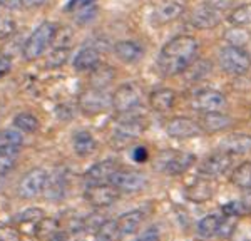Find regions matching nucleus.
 Masks as SVG:
<instances>
[{
  "label": "nucleus",
  "mask_w": 251,
  "mask_h": 241,
  "mask_svg": "<svg viewBox=\"0 0 251 241\" xmlns=\"http://www.w3.org/2000/svg\"><path fill=\"white\" fill-rule=\"evenodd\" d=\"M198 40L191 35H177L164 44L157 59V69L166 77L184 74V71L196 60Z\"/></svg>",
  "instance_id": "nucleus-1"
},
{
  "label": "nucleus",
  "mask_w": 251,
  "mask_h": 241,
  "mask_svg": "<svg viewBox=\"0 0 251 241\" xmlns=\"http://www.w3.org/2000/svg\"><path fill=\"white\" fill-rule=\"evenodd\" d=\"M57 35V25L50 20H46L40 25L32 32V35L27 39V42L24 44V59L29 60H37L39 57H42L46 54V50L49 49V46L52 44V40Z\"/></svg>",
  "instance_id": "nucleus-2"
},
{
  "label": "nucleus",
  "mask_w": 251,
  "mask_h": 241,
  "mask_svg": "<svg viewBox=\"0 0 251 241\" xmlns=\"http://www.w3.org/2000/svg\"><path fill=\"white\" fill-rule=\"evenodd\" d=\"M194 154L177 149L161 151L156 159V169L169 176H179L189 169L194 164Z\"/></svg>",
  "instance_id": "nucleus-3"
},
{
  "label": "nucleus",
  "mask_w": 251,
  "mask_h": 241,
  "mask_svg": "<svg viewBox=\"0 0 251 241\" xmlns=\"http://www.w3.org/2000/svg\"><path fill=\"white\" fill-rule=\"evenodd\" d=\"M143 104V92L132 82H126L119 86L112 94V107L117 114L131 116L139 109Z\"/></svg>",
  "instance_id": "nucleus-4"
},
{
  "label": "nucleus",
  "mask_w": 251,
  "mask_h": 241,
  "mask_svg": "<svg viewBox=\"0 0 251 241\" xmlns=\"http://www.w3.org/2000/svg\"><path fill=\"white\" fill-rule=\"evenodd\" d=\"M220 66L229 75H243L251 67V55L243 47L226 46L220 52Z\"/></svg>",
  "instance_id": "nucleus-5"
},
{
  "label": "nucleus",
  "mask_w": 251,
  "mask_h": 241,
  "mask_svg": "<svg viewBox=\"0 0 251 241\" xmlns=\"http://www.w3.org/2000/svg\"><path fill=\"white\" fill-rule=\"evenodd\" d=\"M144 129V122L137 116H129V118L121 119L114 127V132H112V146L117 149H123V147L129 146L132 141L139 139Z\"/></svg>",
  "instance_id": "nucleus-6"
},
{
  "label": "nucleus",
  "mask_w": 251,
  "mask_h": 241,
  "mask_svg": "<svg viewBox=\"0 0 251 241\" xmlns=\"http://www.w3.org/2000/svg\"><path fill=\"white\" fill-rule=\"evenodd\" d=\"M79 109L86 116H97L112 107V96L106 89L89 87L79 96Z\"/></svg>",
  "instance_id": "nucleus-7"
},
{
  "label": "nucleus",
  "mask_w": 251,
  "mask_h": 241,
  "mask_svg": "<svg viewBox=\"0 0 251 241\" xmlns=\"http://www.w3.org/2000/svg\"><path fill=\"white\" fill-rule=\"evenodd\" d=\"M47 181H49V172L44 168H34L29 172H25L24 178L19 181V186H17L19 196L24 199L35 198L40 193L46 191Z\"/></svg>",
  "instance_id": "nucleus-8"
},
{
  "label": "nucleus",
  "mask_w": 251,
  "mask_h": 241,
  "mask_svg": "<svg viewBox=\"0 0 251 241\" xmlns=\"http://www.w3.org/2000/svg\"><path fill=\"white\" fill-rule=\"evenodd\" d=\"M111 186L123 193H139L148 186V178L134 169H117L109 181Z\"/></svg>",
  "instance_id": "nucleus-9"
},
{
  "label": "nucleus",
  "mask_w": 251,
  "mask_h": 241,
  "mask_svg": "<svg viewBox=\"0 0 251 241\" xmlns=\"http://www.w3.org/2000/svg\"><path fill=\"white\" fill-rule=\"evenodd\" d=\"M84 198L92 208H109L119 199V191L111 184H96V186H87Z\"/></svg>",
  "instance_id": "nucleus-10"
},
{
  "label": "nucleus",
  "mask_w": 251,
  "mask_h": 241,
  "mask_svg": "<svg viewBox=\"0 0 251 241\" xmlns=\"http://www.w3.org/2000/svg\"><path fill=\"white\" fill-rule=\"evenodd\" d=\"M191 106L194 111H200L201 114H204V112H218L226 107V97L220 91L203 89L196 92V96L191 100Z\"/></svg>",
  "instance_id": "nucleus-11"
},
{
  "label": "nucleus",
  "mask_w": 251,
  "mask_h": 241,
  "mask_svg": "<svg viewBox=\"0 0 251 241\" xmlns=\"http://www.w3.org/2000/svg\"><path fill=\"white\" fill-rule=\"evenodd\" d=\"M203 131L200 126V122L196 120L189 119V118H173L166 124V132H168L169 138L173 139H189V138H194L198 136L200 132Z\"/></svg>",
  "instance_id": "nucleus-12"
},
{
  "label": "nucleus",
  "mask_w": 251,
  "mask_h": 241,
  "mask_svg": "<svg viewBox=\"0 0 251 241\" xmlns=\"http://www.w3.org/2000/svg\"><path fill=\"white\" fill-rule=\"evenodd\" d=\"M231 166V154L221 151V152H214V154L208 156L203 163L200 164V174L203 178H216L221 176L223 172H226Z\"/></svg>",
  "instance_id": "nucleus-13"
},
{
  "label": "nucleus",
  "mask_w": 251,
  "mask_h": 241,
  "mask_svg": "<svg viewBox=\"0 0 251 241\" xmlns=\"http://www.w3.org/2000/svg\"><path fill=\"white\" fill-rule=\"evenodd\" d=\"M119 169L116 161L106 159L99 161L94 166H91L84 174V181H86L87 186H96V184H109L111 176Z\"/></svg>",
  "instance_id": "nucleus-14"
},
{
  "label": "nucleus",
  "mask_w": 251,
  "mask_h": 241,
  "mask_svg": "<svg viewBox=\"0 0 251 241\" xmlns=\"http://www.w3.org/2000/svg\"><path fill=\"white\" fill-rule=\"evenodd\" d=\"M220 22H221L220 12L216 9H213L211 5H208V3H203V5L196 7V9L193 10L191 24L196 29L209 30V29H214L216 25H220Z\"/></svg>",
  "instance_id": "nucleus-15"
},
{
  "label": "nucleus",
  "mask_w": 251,
  "mask_h": 241,
  "mask_svg": "<svg viewBox=\"0 0 251 241\" xmlns=\"http://www.w3.org/2000/svg\"><path fill=\"white\" fill-rule=\"evenodd\" d=\"M184 12V5L179 2H164L161 5H157L151 14V22L152 25H166V24H171L176 19L181 17V14Z\"/></svg>",
  "instance_id": "nucleus-16"
},
{
  "label": "nucleus",
  "mask_w": 251,
  "mask_h": 241,
  "mask_svg": "<svg viewBox=\"0 0 251 241\" xmlns=\"http://www.w3.org/2000/svg\"><path fill=\"white\" fill-rule=\"evenodd\" d=\"M114 54L124 64H137L144 57V49L132 40H121L114 46Z\"/></svg>",
  "instance_id": "nucleus-17"
},
{
  "label": "nucleus",
  "mask_w": 251,
  "mask_h": 241,
  "mask_svg": "<svg viewBox=\"0 0 251 241\" xmlns=\"http://www.w3.org/2000/svg\"><path fill=\"white\" fill-rule=\"evenodd\" d=\"M214 188L209 178H198L193 184H189L186 190V198L193 203H206L213 198Z\"/></svg>",
  "instance_id": "nucleus-18"
},
{
  "label": "nucleus",
  "mask_w": 251,
  "mask_h": 241,
  "mask_svg": "<svg viewBox=\"0 0 251 241\" xmlns=\"http://www.w3.org/2000/svg\"><path fill=\"white\" fill-rule=\"evenodd\" d=\"M221 151L231 156L250 154L251 152V134H229L221 141Z\"/></svg>",
  "instance_id": "nucleus-19"
},
{
  "label": "nucleus",
  "mask_w": 251,
  "mask_h": 241,
  "mask_svg": "<svg viewBox=\"0 0 251 241\" xmlns=\"http://www.w3.org/2000/svg\"><path fill=\"white\" fill-rule=\"evenodd\" d=\"M233 124V119L228 114H223L221 111L218 112H204L200 119L201 129L206 132H220L228 129Z\"/></svg>",
  "instance_id": "nucleus-20"
},
{
  "label": "nucleus",
  "mask_w": 251,
  "mask_h": 241,
  "mask_svg": "<svg viewBox=\"0 0 251 241\" xmlns=\"http://www.w3.org/2000/svg\"><path fill=\"white\" fill-rule=\"evenodd\" d=\"M24 138L20 131L15 129H3L0 131V154H9V156H19L22 149Z\"/></svg>",
  "instance_id": "nucleus-21"
},
{
  "label": "nucleus",
  "mask_w": 251,
  "mask_h": 241,
  "mask_svg": "<svg viewBox=\"0 0 251 241\" xmlns=\"http://www.w3.org/2000/svg\"><path fill=\"white\" fill-rule=\"evenodd\" d=\"M100 64V54L96 47H84L74 59V67L79 72H92Z\"/></svg>",
  "instance_id": "nucleus-22"
},
{
  "label": "nucleus",
  "mask_w": 251,
  "mask_h": 241,
  "mask_svg": "<svg viewBox=\"0 0 251 241\" xmlns=\"http://www.w3.org/2000/svg\"><path fill=\"white\" fill-rule=\"evenodd\" d=\"M174 102H176V92L169 87H161L151 92L149 96V104L156 112H168L173 109Z\"/></svg>",
  "instance_id": "nucleus-23"
},
{
  "label": "nucleus",
  "mask_w": 251,
  "mask_h": 241,
  "mask_svg": "<svg viewBox=\"0 0 251 241\" xmlns=\"http://www.w3.org/2000/svg\"><path fill=\"white\" fill-rule=\"evenodd\" d=\"M144 211L141 210H132V211H127L124 215H121L117 218V223H119V228H121V233L123 236H127V235H134L136 231H139V228L143 226L144 223Z\"/></svg>",
  "instance_id": "nucleus-24"
},
{
  "label": "nucleus",
  "mask_w": 251,
  "mask_h": 241,
  "mask_svg": "<svg viewBox=\"0 0 251 241\" xmlns=\"http://www.w3.org/2000/svg\"><path fill=\"white\" fill-rule=\"evenodd\" d=\"M72 147H74L75 154L80 156V158L91 156L97 147L96 138L89 131H79L72 138Z\"/></svg>",
  "instance_id": "nucleus-25"
},
{
  "label": "nucleus",
  "mask_w": 251,
  "mask_h": 241,
  "mask_svg": "<svg viewBox=\"0 0 251 241\" xmlns=\"http://www.w3.org/2000/svg\"><path fill=\"white\" fill-rule=\"evenodd\" d=\"M123 238L117 219H106L97 226L96 240L97 241H119Z\"/></svg>",
  "instance_id": "nucleus-26"
},
{
  "label": "nucleus",
  "mask_w": 251,
  "mask_h": 241,
  "mask_svg": "<svg viewBox=\"0 0 251 241\" xmlns=\"http://www.w3.org/2000/svg\"><path fill=\"white\" fill-rule=\"evenodd\" d=\"M91 82H92V87H97V89H106L109 84L114 80V75L116 72L112 67L109 66H97L94 71L91 72Z\"/></svg>",
  "instance_id": "nucleus-27"
},
{
  "label": "nucleus",
  "mask_w": 251,
  "mask_h": 241,
  "mask_svg": "<svg viewBox=\"0 0 251 241\" xmlns=\"http://www.w3.org/2000/svg\"><path fill=\"white\" fill-rule=\"evenodd\" d=\"M231 183L240 190H251V161H245L233 171Z\"/></svg>",
  "instance_id": "nucleus-28"
},
{
  "label": "nucleus",
  "mask_w": 251,
  "mask_h": 241,
  "mask_svg": "<svg viewBox=\"0 0 251 241\" xmlns=\"http://www.w3.org/2000/svg\"><path fill=\"white\" fill-rule=\"evenodd\" d=\"M221 224V216L220 215H208L198 224V235L203 238H213L214 235H218Z\"/></svg>",
  "instance_id": "nucleus-29"
},
{
  "label": "nucleus",
  "mask_w": 251,
  "mask_h": 241,
  "mask_svg": "<svg viewBox=\"0 0 251 241\" xmlns=\"http://www.w3.org/2000/svg\"><path fill=\"white\" fill-rule=\"evenodd\" d=\"M228 22L233 27L251 25V3H243V5H238L236 9H233L231 14L228 15Z\"/></svg>",
  "instance_id": "nucleus-30"
},
{
  "label": "nucleus",
  "mask_w": 251,
  "mask_h": 241,
  "mask_svg": "<svg viewBox=\"0 0 251 241\" xmlns=\"http://www.w3.org/2000/svg\"><path fill=\"white\" fill-rule=\"evenodd\" d=\"M69 54H71V49L67 46L54 47L46 57V67H49V69H59V67H62L67 62Z\"/></svg>",
  "instance_id": "nucleus-31"
},
{
  "label": "nucleus",
  "mask_w": 251,
  "mask_h": 241,
  "mask_svg": "<svg viewBox=\"0 0 251 241\" xmlns=\"http://www.w3.org/2000/svg\"><path fill=\"white\" fill-rule=\"evenodd\" d=\"M14 126L17 127L20 132H27V134H32L39 129V119L35 118L30 112H20V114L15 116L14 119Z\"/></svg>",
  "instance_id": "nucleus-32"
},
{
  "label": "nucleus",
  "mask_w": 251,
  "mask_h": 241,
  "mask_svg": "<svg viewBox=\"0 0 251 241\" xmlns=\"http://www.w3.org/2000/svg\"><path fill=\"white\" fill-rule=\"evenodd\" d=\"M46 196L49 199H60L66 196V179L62 176H49Z\"/></svg>",
  "instance_id": "nucleus-33"
},
{
  "label": "nucleus",
  "mask_w": 251,
  "mask_h": 241,
  "mask_svg": "<svg viewBox=\"0 0 251 241\" xmlns=\"http://www.w3.org/2000/svg\"><path fill=\"white\" fill-rule=\"evenodd\" d=\"M44 218H47L46 213H44V210H40V208H29V210L19 213V215L15 216V221L22 224V226L32 224V226H34V231H35L37 224H39Z\"/></svg>",
  "instance_id": "nucleus-34"
},
{
  "label": "nucleus",
  "mask_w": 251,
  "mask_h": 241,
  "mask_svg": "<svg viewBox=\"0 0 251 241\" xmlns=\"http://www.w3.org/2000/svg\"><path fill=\"white\" fill-rule=\"evenodd\" d=\"M97 10H99V9H97V3L94 0V2H89L84 7L77 9L75 12H72V15H74V20L79 24V25H86V24L92 22V20L96 19Z\"/></svg>",
  "instance_id": "nucleus-35"
},
{
  "label": "nucleus",
  "mask_w": 251,
  "mask_h": 241,
  "mask_svg": "<svg viewBox=\"0 0 251 241\" xmlns=\"http://www.w3.org/2000/svg\"><path fill=\"white\" fill-rule=\"evenodd\" d=\"M209 71H211V66L208 64V60H194L191 66L184 71V74L188 75V79L191 82H194V80H200L204 75H208Z\"/></svg>",
  "instance_id": "nucleus-36"
},
{
  "label": "nucleus",
  "mask_w": 251,
  "mask_h": 241,
  "mask_svg": "<svg viewBox=\"0 0 251 241\" xmlns=\"http://www.w3.org/2000/svg\"><path fill=\"white\" fill-rule=\"evenodd\" d=\"M225 37H226V40H228L229 44H231V46H236V47H243L250 40L248 32L243 30L241 27H233L231 30L226 32Z\"/></svg>",
  "instance_id": "nucleus-37"
},
{
  "label": "nucleus",
  "mask_w": 251,
  "mask_h": 241,
  "mask_svg": "<svg viewBox=\"0 0 251 241\" xmlns=\"http://www.w3.org/2000/svg\"><path fill=\"white\" fill-rule=\"evenodd\" d=\"M238 226V216H231V215H225L221 218V224H220V231L218 235L221 238H229L233 235L234 230Z\"/></svg>",
  "instance_id": "nucleus-38"
},
{
  "label": "nucleus",
  "mask_w": 251,
  "mask_h": 241,
  "mask_svg": "<svg viewBox=\"0 0 251 241\" xmlns=\"http://www.w3.org/2000/svg\"><path fill=\"white\" fill-rule=\"evenodd\" d=\"M223 213L241 218L243 215L248 213V208H246V204L243 203V201H229V203H226L225 206H223Z\"/></svg>",
  "instance_id": "nucleus-39"
},
{
  "label": "nucleus",
  "mask_w": 251,
  "mask_h": 241,
  "mask_svg": "<svg viewBox=\"0 0 251 241\" xmlns=\"http://www.w3.org/2000/svg\"><path fill=\"white\" fill-rule=\"evenodd\" d=\"M0 241H22V236L17 228L2 224L0 226Z\"/></svg>",
  "instance_id": "nucleus-40"
},
{
  "label": "nucleus",
  "mask_w": 251,
  "mask_h": 241,
  "mask_svg": "<svg viewBox=\"0 0 251 241\" xmlns=\"http://www.w3.org/2000/svg\"><path fill=\"white\" fill-rule=\"evenodd\" d=\"M17 163V156H9V154H0V176H5L15 168Z\"/></svg>",
  "instance_id": "nucleus-41"
},
{
  "label": "nucleus",
  "mask_w": 251,
  "mask_h": 241,
  "mask_svg": "<svg viewBox=\"0 0 251 241\" xmlns=\"http://www.w3.org/2000/svg\"><path fill=\"white\" fill-rule=\"evenodd\" d=\"M15 32V20L10 17H0V39L10 37Z\"/></svg>",
  "instance_id": "nucleus-42"
},
{
  "label": "nucleus",
  "mask_w": 251,
  "mask_h": 241,
  "mask_svg": "<svg viewBox=\"0 0 251 241\" xmlns=\"http://www.w3.org/2000/svg\"><path fill=\"white\" fill-rule=\"evenodd\" d=\"M159 240H161L159 228H157V226H151V228H148L146 231L141 233V235L137 236L136 241H159Z\"/></svg>",
  "instance_id": "nucleus-43"
},
{
  "label": "nucleus",
  "mask_w": 251,
  "mask_h": 241,
  "mask_svg": "<svg viewBox=\"0 0 251 241\" xmlns=\"http://www.w3.org/2000/svg\"><path fill=\"white\" fill-rule=\"evenodd\" d=\"M206 3L211 5L213 9H216L218 12H221V10L229 9V7L234 3V0H206Z\"/></svg>",
  "instance_id": "nucleus-44"
},
{
  "label": "nucleus",
  "mask_w": 251,
  "mask_h": 241,
  "mask_svg": "<svg viewBox=\"0 0 251 241\" xmlns=\"http://www.w3.org/2000/svg\"><path fill=\"white\" fill-rule=\"evenodd\" d=\"M148 158H149V152L144 146H137L136 149L132 151V159H134L136 163H144V161H148Z\"/></svg>",
  "instance_id": "nucleus-45"
},
{
  "label": "nucleus",
  "mask_w": 251,
  "mask_h": 241,
  "mask_svg": "<svg viewBox=\"0 0 251 241\" xmlns=\"http://www.w3.org/2000/svg\"><path fill=\"white\" fill-rule=\"evenodd\" d=\"M10 71H12V59L7 57V55H2L0 57V79L5 77Z\"/></svg>",
  "instance_id": "nucleus-46"
},
{
  "label": "nucleus",
  "mask_w": 251,
  "mask_h": 241,
  "mask_svg": "<svg viewBox=\"0 0 251 241\" xmlns=\"http://www.w3.org/2000/svg\"><path fill=\"white\" fill-rule=\"evenodd\" d=\"M0 7L5 10L14 12V10L22 9V2H20V0H0Z\"/></svg>",
  "instance_id": "nucleus-47"
},
{
  "label": "nucleus",
  "mask_w": 251,
  "mask_h": 241,
  "mask_svg": "<svg viewBox=\"0 0 251 241\" xmlns=\"http://www.w3.org/2000/svg\"><path fill=\"white\" fill-rule=\"evenodd\" d=\"M89 2H94V0H69V3L66 5V12H69V14H72V12H75L77 9H80V7H84L86 3Z\"/></svg>",
  "instance_id": "nucleus-48"
},
{
  "label": "nucleus",
  "mask_w": 251,
  "mask_h": 241,
  "mask_svg": "<svg viewBox=\"0 0 251 241\" xmlns=\"http://www.w3.org/2000/svg\"><path fill=\"white\" fill-rule=\"evenodd\" d=\"M20 2H22L24 9H39V7H42L47 0H20Z\"/></svg>",
  "instance_id": "nucleus-49"
}]
</instances>
